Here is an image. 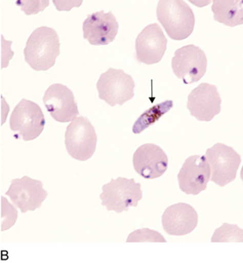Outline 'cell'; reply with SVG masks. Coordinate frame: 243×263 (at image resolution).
<instances>
[{"instance_id":"5b68a950","label":"cell","mask_w":243,"mask_h":263,"mask_svg":"<svg viewBox=\"0 0 243 263\" xmlns=\"http://www.w3.org/2000/svg\"><path fill=\"white\" fill-rule=\"evenodd\" d=\"M45 123V117L40 107L34 102L22 99L11 115L10 128L16 133L14 138L33 141L44 132Z\"/></svg>"},{"instance_id":"3957f363","label":"cell","mask_w":243,"mask_h":263,"mask_svg":"<svg viewBox=\"0 0 243 263\" xmlns=\"http://www.w3.org/2000/svg\"><path fill=\"white\" fill-rule=\"evenodd\" d=\"M143 198L140 183L134 179H126L118 177L103 185V193L100 199L102 205L106 207L108 211L121 213L128 211L131 207H137L138 202Z\"/></svg>"},{"instance_id":"30bf717a","label":"cell","mask_w":243,"mask_h":263,"mask_svg":"<svg viewBox=\"0 0 243 263\" xmlns=\"http://www.w3.org/2000/svg\"><path fill=\"white\" fill-rule=\"evenodd\" d=\"M221 102L215 85L204 82L190 92L187 109L197 120L209 122L221 111Z\"/></svg>"},{"instance_id":"ba28073f","label":"cell","mask_w":243,"mask_h":263,"mask_svg":"<svg viewBox=\"0 0 243 263\" xmlns=\"http://www.w3.org/2000/svg\"><path fill=\"white\" fill-rule=\"evenodd\" d=\"M171 66L175 76L184 84H192L206 74L207 58L201 48L190 44L175 50Z\"/></svg>"},{"instance_id":"52a82bcc","label":"cell","mask_w":243,"mask_h":263,"mask_svg":"<svg viewBox=\"0 0 243 263\" xmlns=\"http://www.w3.org/2000/svg\"><path fill=\"white\" fill-rule=\"evenodd\" d=\"M206 157L211 167V180L216 185L223 187L236 179L241 157L233 147L216 143L206 151Z\"/></svg>"},{"instance_id":"4fadbf2b","label":"cell","mask_w":243,"mask_h":263,"mask_svg":"<svg viewBox=\"0 0 243 263\" xmlns=\"http://www.w3.org/2000/svg\"><path fill=\"white\" fill-rule=\"evenodd\" d=\"M168 45V39L157 23L150 24L137 35L135 42L137 61L153 65L161 61Z\"/></svg>"},{"instance_id":"9c48e42d","label":"cell","mask_w":243,"mask_h":263,"mask_svg":"<svg viewBox=\"0 0 243 263\" xmlns=\"http://www.w3.org/2000/svg\"><path fill=\"white\" fill-rule=\"evenodd\" d=\"M6 195L9 196L22 213H26L40 208L47 198L48 192L44 189L43 182L24 176L22 179L12 180Z\"/></svg>"},{"instance_id":"6da1fadb","label":"cell","mask_w":243,"mask_h":263,"mask_svg":"<svg viewBox=\"0 0 243 263\" xmlns=\"http://www.w3.org/2000/svg\"><path fill=\"white\" fill-rule=\"evenodd\" d=\"M59 54L58 35L53 28L45 26L34 29L24 49L26 62L34 71H48L53 67Z\"/></svg>"},{"instance_id":"277c9868","label":"cell","mask_w":243,"mask_h":263,"mask_svg":"<svg viewBox=\"0 0 243 263\" xmlns=\"http://www.w3.org/2000/svg\"><path fill=\"white\" fill-rule=\"evenodd\" d=\"M97 139L95 129L90 120L85 117H78L66 128V151L73 159L84 162L94 156Z\"/></svg>"},{"instance_id":"e0dca14e","label":"cell","mask_w":243,"mask_h":263,"mask_svg":"<svg viewBox=\"0 0 243 263\" xmlns=\"http://www.w3.org/2000/svg\"><path fill=\"white\" fill-rule=\"evenodd\" d=\"M216 22L228 27L243 24L242 1L240 0H214L212 6Z\"/></svg>"},{"instance_id":"2e32d148","label":"cell","mask_w":243,"mask_h":263,"mask_svg":"<svg viewBox=\"0 0 243 263\" xmlns=\"http://www.w3.org/2000/svg\"><path fill=\"white\" fill-rule=\"evenodd\" d=\"M161 222L162 227L169 235H187L196 228L198 215L191 205L181 202L169 206L164 211Z\"/></svg>"},{"instance_id":"7a4b0ae2","label":"cell","mask_w":243,"mask_h":263,"mask_svg":"<svg viewBox=\"0 0 243 263\" xmlns=\"http://www.w3.org/2000/svg\"><path fill=\"white\" fill-rule=\"evenodd\" d=\"M156 13L157 19L172 40H185L193 33L195 15L185 1L160 0Z\"/></svg>"},{"instance_id":"d6986e66","label":"cell","mask_w":243,"mask_h":263,"mask_svg":"<svg viewBox=\"0 0 243 263\" xmlns=\"http://www.w3.org/2000/svg\"><path fill=\"white\" fill-rule=\"evenodd\" d=\"M211 241L217 242H243V230L236 224H230L225 222L221 227L217 229Z\"/></svg>"},{"instance_id":"ffe728a7","label":"cell","mask_w":243,"mask_h":263,"mask_svg":"<svg viewBox=\"0 0 243 263\" xmlns=\"http://www.w3.org/2000/svg\"><path fill=\"white\" fill-rule=\"evenodd\" d=\"M127 243H141V242H154V243H166L164 237L159 232L148 228L138 229L128 236Z\"/></svg>"},{"instance_id":"ac0fdd59","label":"cell","mask_w":243,"mask_h":263,"mask_svg":"<svg viewBox=\"0 0 243 263\" xmlns=\"http://www.w3.org/2000/svg\"><path fill=\"white\" fill-rule=\"evenodd\" d=\"M173 106H174L173 101L167 100L151 107L150 109L142 113L136 120L132 127L133 134L135 135L141 134L149 126L155 124L157 121H159L162 116L165 115L166 113L169 112Z\"/></svg>"},{"instance_id":"8992f818","label":"cell","mask_w":243,"mask_h":263,"mask_svg":"<svg viewBox=\"0 0 243 263\" xmlns=\"http://www.w3.org/2000/svg\"><path fill=\"white\" fill-rule=\"evenodd\" d=\"M96 88L100 100L112 107L121 106L135 96L134 80L121 69H108L100 76Z\"/></svg>"},{"instance_id":"8fae6325","label":"cell","mask_w":243,"mask_h":263,"mask_svg":"<svg viewBox=\"0 0 243 263\" xmlns=\"http://www.w3.org/2000/svg\"><path fill=\"white\" fill-rule=\"evenodd\" d=\"M46 110L56 121L72 122L79 115L74 95L66 85L55 83L48 88L43 97Z\"/></svg>"},{"instance_id":"7c38bea8","label":"cell","mask_w":243,"mask_h":263,"mask_svg":"<svg viewBox=\"0 0 243 263\" xmlns=\"http://www.w3.org/2000/svg\"><path fill=\"white\" fill-rule=\"evenodd\" d=\"M210 176L211 167L206 156H191L178 173L179 187L188 195H197L207 188Z\"/></svg>"},{"instance_id":"9a60e30c","label":"cell","mask_w":243,"mask_h":263,"mask_svg":"<svg viewBox=\"0 0 243 263\" xmlns=\"http://www.w3.org/2000/svg\"><path fill=\"white\" fill-rule=\"evenodd\" d=\"M118 28V22L111 12L100 11L89 14L85 20L83 34L92 45H108L115 40Z\"/></svg>"},{"instance_id":"5bb4252c","label":"cell","mask_w":243,"mask_h":263,"mask_svg":"<svg viewBox=\"0 0 243 263\" xmlns=\"http://www.w3.org/2000/svg\"><path fill=\"white\" fill-rule=\"evenodd\" d=\"M133 167L146 179H158L167 172L169 157L161 147L153 143L143 144L135 151Z\"/></svg>"}]
</instances>
